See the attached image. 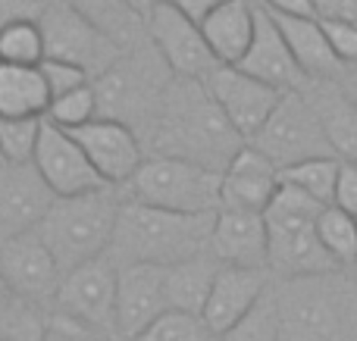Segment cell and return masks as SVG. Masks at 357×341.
Segmentation results:
<instances>
[{
	"instance_id": "836d02e7",
	"label": "cell",
	"mask_w": 357,
	"mask_h": 341,
	"mask_svg": "<svg viewBox=\"0 0 357 341\" xmlns=\"http://www.w3.org/2000/svg\"><path fill=\"white\" fill-rule=\"evenodd\" d=\"M135 341H213L207 323L182 310H167L160 319L148 326Z\"/></svg>"
},
{
	"instance_id": "2e32d148",
	"label": "cell",
	"mask_w": 357,
	"mask_h": 341,
	"mask_svg": "<svg viewBox=\"0 0 357 341\" xmlns=\"http://www.w3.org/2000/svg\"><path fill=\"white\" fill-rule=\"evenodd\" d=\"M54 200L56 198L35 173V166L6 163L0 173V248L10 244L13 238L38 232Z\"/></svg>"
},
{
	"instance_id": "3957f363",
	"label": "cell",
	"mask_w": 357,
	"mask_h": 341,
	"mask_svg": "<svg viewBox=\"0 0 357 341\" xmlns=\"http://www.w3.org/2000/svg\"><path fill=\"white\" fill-rule=\"evenodd\" d=\"M282 341H357V282L342 273L276 285Z\"/></svg>"
},
{
	"instance_id": "52a82bcc",
	"label": "cell",
	"mask_w": 357,
	"mask_h": 341,
	"mask_svg": "<svg viewBox=\"0 0 357 341\" xmlns=\"http://www.w3.org/2000/svg\"><path fill=\"white\" fill-rule=\"evenodd\" d=\"M123 198L157 210L201 216L222 207V175L176 157H148L123 188Z\"/></svg>"
},
{
	"instance_id": "ee69618b",
	"label": "cell",
	"mask_w": 357,
	"mask_h": 341,
	"mask_svg": "<svg viewBox=\"0 0 357 341\" xmlns=\"http://www.w3.org/2000/svg\"><path fill=\"white\" fill-rule=\"evenodd\" d=\"M3 166H6V160H3V154H0V173H3Z\"/></svg>"
},
{
	"instance_id": "9c48e42d",
	"label": "cell",
	"mask_w": 357,
	"mask_h": 341,
	"mask_svg": "<svg viewBox=\"0 0 357 341\" xmlns=\"http://www.w3.org/2000/svg\"><path fill=\"white\" fill-rule=\"evenodd\" d=\"M38 22L44 31V44H47V60L73 63L85 69L91 79H100L126 54L82 13H75L66 0H47Z\"/></svg>"
},
{
	"instance_id": "277c9868",
	"label": "cell",
	"mask_w": 357,
	"mask_h": 341,
	"mask_svg": "<svg viewBox=\"0 0 357 341\" xmlns=\"http://www.w3.org/2000/svg\"><path fill=\"white\" fill-rule=\"evenodd\" d=\"M119 210H123V188H100L79 198L54 200L44 223L38 225V235L54 254L63 276L110 254Z\"/></svg>"
},
{
	"instance_id": "7402d4cb",
	"label": "cell",
	"mask_w": 357,
	"mask_h": 341,
	"mask_svg": "<svg viewBox=\"0 0 357 341\" xmlns=\"http://www.w3.org/2000/svg\"><path fill=\"white\" fill-rule=\"evenodd\" d=\"M257 29V0H226L201 22L213 56L220 66H238Z\"/></svg>"
},
{
	"instance_id": "ab89813d",
	"label": "cell",
	"mask_w": 357,
	"mask_h": 341,
	"mask_svg": "<svg viewBox=\"0 0 357 341\" xmlns=\"http://www.w3.org/2000/svg\"><path fill=\"white\" fill-rule=\"evenodd\" d=\"M273 16H295V19H317L314 0H257Z\"/></svg>"
},
{
	"instance_id": "e0dca14e",
	"label": "cell",
	"mask_w": 357,
	"mask_h": 341,
	"mask_svg": "<svg viewBox=\"0 0 357 341\" xmlns=\"http://www.w3.org/2000/svg\"><path fill=\"white\" fill-rule=\"evenodd\" d=\"M207 254L220 267L235 269H270V235L264 213L226 210L220 207Z\"/></svg>"
},
{
	"instance_id": "f35d334b",
	"label": "cell",
	"mask_w": 357,
	"mask_h": 341,
	"mask_svg": "<svg viewBox=\"0 0 357 341\" xmlns=\"http://www.w3.org/2000/svg\"><path fill=\"white\" fill-rule=\"evenodd\" d=\"M314 13L320 22H354L357 25V0H314Z\"/></svg>"
},
{
	"instance_id": "8992f818",
	"label": "cell",
	"mask_w": 357,
	"mask_h": 341,
	"mask_svg": "<svg viewBox=\"0 0 357 341\" xmlns=\"http://www.w3.org/2000/svg\"><path fill=\"white\" fill-rule=\"evenodd\" d=\"M323 204L304 191L285 185L266 207V235H270V269L282 279H304V276L342 273L339 263L326 254L317 235V219Z\"/></svg>"
},
{
	"instance_id": "4316f807",
	"label": "cell",
	"mask_w": 357,
	"mask_h": 341,
	"mask_svg": "<svg viewBox=\"0 0 357 341\" xmlns=\"http://www.w3.org/2000/svg\"><path fill=\"white\" fill-rule=\"evenodd\" d=\"M220 269L222 267L210 254H201V257H195V260L169 267L167 269L169 310H182V313H191V317H201L210 301V292H213V282H216V276H220Z\"/></svg>"
},
{
	"instance_id": "5b68a950",
	"label": "cell",
	"mask_w": 357,
	"mask_h": 341,
	"mask_svg": "<svg viewBox=\"0 0 357 341\" xmlns=\"http://www.w3.org/2000/svg\"><path fill=\"white\" fill-rule=\"evenodd\" d=\"M173 79L176 75L167 69L151 41L135 50H126L116 66L94 79L100 110L98 119H113V122L129 125L138 135H148Z\"/></svg>"
},
{
	"instance_id": "7c38bea8",
	"label": "cell",
	"mask_w": 357,
	"mask_h": 341,
	"mask_svg": "<svg viewBox=\"0 0 357 341\" xmlns=\"http://www.w3.org/2000/svg\"><path fill=\"white\" fill-rule=\"evenodd\" d=\"M204 88H207L210 100L220 106V113L229 119V125H232L248 144L254 141V135L264 129L266 119L276 113V106L282 104V97H285L276 88L245 75L238 66H220L204 81Z\"/></svg>"
},
{
	"instance_id": "8d00e7d4",
	"label": "cell",
	"mask_w": 357,
	"mask_h": 341,
	"mask_svg": "<svg viewBox=\"0 0 357 341\" xmlns=\"http://www.w3.org/2000/svg\"><path fill=\"white\" fill-rule=\"evenodd\" d=\"M47 0H0V31L10 25L25 22V19H38Z\"/></svg>"
},
{
	"instance_id": "d4e9b609",
	"label": "cell",
	"mask_w": 357,
	"mask_h": 341,
	"mask_svg": "<svg viewBox=\"0 0 357 341\" xmlns=\"http://www.w3.org/2000/svg\"><path fill=\"white\" fill-rule=\"evenodd\" d=\"M50 100L41 66L0 63V119H47Z\"/></svg>"
},
{
	"instance_id": "9a60e30c",
	"label": "cell",
	"mask_w": 357,
	"mask_h": 341,
	"mask_svg": "<svg viewBox=\"0 0 357 341\" xmlns=\"http://www.w3.org/2000/svg\"><path fill=\"white\" fill-rule=\"evenodd\" d=\"M0 276L10 282V288L16 294L54 310L56 294H60L63 285V273L38 232L13 238L10 244L0 248Z\"/></svg>"
},
{
	"instance_id": "7a4b0ae2",
	"label": "cell",
	"mask_w": 357,
	"mask_h": 341,
	"mask_svg": "<svg viewBox=\"0 0 357 341\" xmlns=\"http://www.w3.org/2000/svg\"><path fill=\"white\" fill-rule=\"evenodd\" d=\"M216 213L188 216V213L157 210V207H144L123 198L116 235H113L107 257L116 263V269L126 267L169 269L176 263L195 260V257L207 254Z\"/></svg>"
},
{
	"instance_id": "6da1fadb",
	"label": "cell",
	"mask_w": 357,
	"mask_h": 341,
	"mask_svg": "<svg viewBox=\"0 0 357 341\" xmlns=\"http://www.w3.org/2000/svg\"><path fill=\"white\" fill-rule=\"evenodd\" d=\"M245 144L248 141L210 100L207 88L188 79H173L148 132V157H176L220 175Z\"/></svg>"
},
{
	"instance_id": "d6986e66",
	"label": "cell",
	"mask_w": 357,
	"mask_h": 341,
	"mask_svg": "<svg viewBox=\"0 0 357 341\" xmlns=\"http://www.w3.org/2000/svg\"><path fill=\"white\" fill-rule=\"evenodd\" d=\"M238 69L251 79L264 81V85L276 88L282 94H291V91H304L310 85L304 79L301 66L295 63L291 56L289 44H285L282 31H279L276 19L257 3V29H254V41L248 47L245 60L238 63Z\"/></svg>"
},
{
	"instance_id": "1f68e13d",
	"label": "cell",
	"mask_w": 357,
	"mask_h": 341,
	"mask_svg": "<svg viewBox=\"0 0 357 341\" xmlns=\"http://www.w3.org/2000/svg\"><path fill=\"white\" fill-rule=\"evenodd\" d=\"M44 119H0V154L13 166H31Z\"/></svg>"
},
{
	"instance_id": "8fae6325",
	"label": "cell",
	"mask_w": 357,
	"mask_h": 341,
	"mask_svg": "<svg viewBox=\"0 0 357 341\" xmlns=\"http://www.w3.org/2000/svg\"><path fill=\"white\" fill-rule=\"evenodd\" d=\"M116 288H119L116 263L110 257H98V260L63 276L54 310L69 313V317L100 329L104 335L123 341L116 329Z\"/></svg>"
},
{
	"instance_id": "ba28073f",
	"label": "cell",
	"mask_w": 357,
	"mask_h": 341,
	"mask_svg": "<svg viewBox=\"0 0 357 341\" xmlns=\"http://www.w3.org/2000/svg\"><path fill=\"white\" fill-rule=\"evenodd\" d=\"M251 148H257L279 173L298 166V163H307V160L335 157L333 144H329L320 119H317V110L310 106L304 91L285 94L282 104L276 106V113L254 135Z\"/></svg>"
},
{
	"instance_id": "f6af8a7d",
	"label": "cell",
	"mask_w": 357,
	"mask_h": 341,
	"mask_svg": "<svg viewBox=\"0 0 357 341\" xmlns=\"http://www.w3.org/2000/svg\"><path fill=\"white\" fill-rule=\"evenodd\" d=\"M354 219H357V216H354Z\"/></svg>"
},
{
	"instance_id": "603a6c76",
	"label": "cell",
	"mask_w": 357,
	"mask_h": 341,
	"mask_svg": "<svg viewBox=\"0 0 357 341\" xmlns=\"http://www.w3.org/2000/svg\"><path fill=\"white\" fill-rule=\"evenodd\" d=\"M273 19H276L279 31H282L285 44H289L291 56L301 66L307 81H335L345 75L320 19H295V16H273Z\"/></svg>"
},
{
	"instance_id": "60d3db41",
	"label": "cell",
	"mask_w": 357,
	"mask_h": 341,
	"mask_svg": "<svg viewBox=\"0 0 357 341\" xmlns=\"http://www.w3.org/2000/svg\"><path fill=\"white\" fill-rule=\"evenodd\" d=\"M154 3H167V6H173V10H178L182 16L195 19V22L201 25L204 19H207L220 3H226V0H154Z\"/></svg>"
},
{
	"instance_id": "44dd1931",
	"label": "cell",
	"mask_w": 357,
	"mask_h": 341,
	"mask_svg": "<svg viewBox=\"0 0 357 341\" xmlns=\"http://www.w3.org/2000/svg\"><path fill=\"white\" fill-rule=\"evenodd\" d=\"M279 188H282V173L257 148L245 144L222 173V207L226 210L266 213Z\"/></svg>"
},
{
	"instance_id": "b9f144b4",
	"label": "cell",
	"mask_w": 357,
	"mask_h": 341,
	"mask_svg": "<svg viewBox=\"0 0 357 341\" xmlns=\"http://www.w3.org/2000/svg\"><path fill=\"white\" fill-rule=\"evenodd\" d=\"M339 85L345 88V94L354 100V106H357V72H345V75L339 79Z\"/></svg>"
},
{
	"instance_id": "bcb514c9",
	"label": "cell",
	"mask_w": 357,
	"mask_h": 341,
	"mask_svg": "<svg viewBox=\"0 0 357 341\" xmlns=\"http://www.w3.org/2000/svg\"><path fill=\"white\" fill-rule=\"evenodd\" d=\"M354 269H357V267H354Z\"/></svg>"
},
{
	"instance_id": "30bf717a",
	"label": "cell",
	"mask_w": 357,
	"mask_h": 341,
	"mask_svg": "<svg viewBox=\"0 0 357 341\" xmlns=\"http://www.w3.org/2000/svg\"><path fill=\"white\" fill-rule=\"evenodd\" d=\"M148 41L176 79L204 85L220 69V60L210 50L201 25L167 3H154V10L148 13Z\"/></svg>"
},
{
	"instance_id": "f546056e",
	"label": "cell",
	"mask_w": 357,
	"mask_h": 341,
	"mask_svg": "<svg viewBox=\"0 0 357 341\" xmlns=\"http://www.w3.org/2000/svg\"><path fill=\"white\" fill-rule=\"evenodd\" d=\"M44 60H47V44H44L38 19H25V22H16L6 31H0V63L41 66Z\"/></svg>"
},
{
	"instance_id": "83f0119b",
	"label": "cell",
	"mask_w": 357,
	"mask_h": 341,
	"mask_svg": "<svg viewBox=\"0 0 357 341\" xmlns=\"http://www.w3.org/2000/svg\"><path fill=\"white\" fill-rule=\"evenodd\" d=\"M317 235L326 254L339 263V269L357 267V219L339 207H323L317 219Z\"/></svg>"
},
{
	"instance_id": "f1b7e54d",
	"label": "cell",
	"mask_w": 357,
	"mask_h": 341,
	"mask_svg": "<svg viewBox=\"0 0 357 341\" xmlns=\"http://www.w3.org/2000/svg\"><path fill=\"white\" fill-rule=\"evenodd\" d=\"M339 173H342L339 157H323V160H307V163H298V166L285 169L282 182L291 188H298V191H304L307 198H314L317 204L333 207Z\"/></svg>"
},
{
	"instance_id": "5bb4252c",
	"label": "cell",
	"mask_w": 357,
	"mask_h": 341,
	"mask_svg": "<svg viewBox=\"0 0 357 341\" xmlns=\"http://www.w3.org/2000/svg\"><path fill=\"white\" fill-rule=\"evenodd\" d=\"M69 135L82 144L91 166L110 188H126L148 160L142 135L113 119H94Z\"/></svg>"
},
{
	"instance_id": "d6a6232c",
	"label": "cell",
	"mask_w": 357,
	"mask_h": 341,
	"mask_svg": "<svg viewBox=\"0 0 357 341\" xmlns=\"http://www.w3.org/2000/svg\"><path fill=\"white\" fill-rule=\"evenodd\" d=\"M98 116H100L98 91H94V81H91V85L79 88V91L56 97L54 104H50L47 122H54L56 129H63V132H75V129H82V125L94 122Z\"/></svg>"
},
{
	"instance_id": "ac0fdd59",
	"label": "cell",
	"mask_w": 357,
	"mask_h": 341,
	"mask_svg": "<svg viewBox=\"0 0 357 341\" xmlns=\"http://www.w3.org/2000/svg\"><path fill=\"white\" fill-rule=\"evenodd\" d=\"M167 310H169L167 269H160V267H126V269H119V288H116L119 338L135 341Z\"/></svg>"
},
{
	"instance_id": "484cf974",
	"label": "cell",
	"mask_w": 357,
	"mask_h": 341,
	"mask_svg": "<svg viewBox=\"0 0 357 341\" xmlns=\"http://www.w3.org/2000/svg\"><path fill=\"white\" fill-rule=\"evenodd\" d=\"M75 13L100 29L119 50H135L148 38V22L129 0H66Z\"/></svg>"
},
{
	"instance_id": "74e56055",
	"label": "cell",
	"mask_w": 357,
	"mask_h": 341,
	"mask_svg": "<svg viewBox=\"0 0 357 341\" xmlns=\"http://www.w3.org/2000/svg\"><path fill=\"white\" fill-rule=\"evenodd\" d=\"M333 207L357 216V163H342L339 185H335V200Z\"/></svg>"
},
{
	"instance_id": "4dcf8cb0",
	"label": "cell",
	"mask_w": 357,
	"mask_h": 341,
	"mask_svg": "<svg viewBox=\"0 0 357 341\" xmlns=\"http://www.w3.org/2000/svg\"><path fill=\"white\" fill-rule=\"evenodd\" d=\"M216 341H282L276 288H270V292L264 294V301H260L238 326H232L226 335H220Z\"/></svg>"
},
{
	"instance_id": "4fadbf2b",
	"label": "cell",
	"mask_w": 357,
	"mask_h": 341,
	"mask_svg": "<svg viewBox=\"0 0 357 341\" xmlns=\"http://www.w3.org/2000/svg\"><path fill=\"white\" fill-rule=\"evenodd\" d=\"M35 173L44 179L54 198H79V194H91L100 188H110L91 166L85 157L82 144L75 141L69 132L56 129L54 122L44 119L41 141H38V154L31 160Z\"/></svg>"
},
{
	"instance_id": "cb8c5ba5",
	"label": "cell",
	"mask_w": 357,
	"mask_h": 341,
	"mask_svg": "<svg viewBox=\"0 0 357 341\" xmlns=\"http://www.w3.org/2000/svg\"><path fill=\"white\" fill-rule=\"evenodd\" d=\"M310 106L317 110L323 132L342 163H357V106L335 81H310L304 88Z\"/></svg>"
},
{
	"instance_id": "ffe728a7",
	"label": "cell",
	"mask_w": 357,
	"mask_h": 341,
	"mask_svg": "<svg viewBox=\"0 0 357 341\" xmlns=\"http://www.w3.org/2000/svg\"><path fill=\"white\" fill-rule=\"evenodd\" d=\"M270 279L266 269H235V267H222L220 276L213 282L210 301L204 307L201 319L207 323L213 341L220 335H226L232 326H238L254 307L264 301V294L270 292Z\"/></svg>"
},
{
	"instance_id": "d590c367",
	"label": "cell",
	"mask_w": 357,
	"mask_h": 341,
	"mask_svg": "<svg viewBox=\"0 0 357 341\" xmlns=\"http://www.w3.org/2000/svg\"><path fill=\"white\" fill-rule=\"evenodd\" d=\"M326 38L333 44L335 60L345 72H357V25L354 22H323Z\"/></svg>"
},
{
	"instance_id": "e575fe53",
	"label": "cell",
	"mask_w": 357,
	"mask_h": 341,
	"mask_svg": "<svg viewBox=\"0 0 357 341\" xmlns=\"http://www.w3.org/2000/svg\"><path fill=\"white\" fill-rule=\"evenodd\" d=\"M41 75H44V81H47V88H50V97H63V94H73V91H79V88H85V85H91V75L85 72V69H79V66H73V63H63V60H44L41 63ZM50 100V104H54Z\"/></svg>"
},
{
	"instance_id": "7bdbcfd3",
	"label": "cell",
	"mask_w": 357,
	"mask_h": 341,
	"mask_svg": "<svg viewBox=\"0 0 357 341\" xmlns=\"http://www.w3.org/2000/svg\"><path fill=\"white\" fill-rule=\"evenodd\" d=\"M129 3L135 6V10H138V13H142V16H144V22H148V13L154 10V0H129Z\"/></svg>"
}]
</instances>
